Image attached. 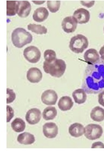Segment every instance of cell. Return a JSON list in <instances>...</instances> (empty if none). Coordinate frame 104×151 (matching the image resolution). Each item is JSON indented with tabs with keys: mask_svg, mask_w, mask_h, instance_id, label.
<instances>
[{
	"mask_svg": "<svg viewBox=\"0 0 104 151\" xmlns=\"http://www.w3.org/2000/svg\"><path fill=\"white\" fill-rule=\"evenodd\" d=\"M73 102L69 96H63L59 100L58 106L61 111H65L69 110L73 107Z\"/></svg>",
	"mask_w": 104,
	"mask_h": 151,
	"instance_id": "obj_17",
	"label": "cell"
},
{
	"mask_svg": "<svg viewBox=\"0 0 104 151\" xmlns=\"http://www.w3.org/2000/svg\"><path fill=\"white\" fill-rule=\"evenodd\" d=\"M44 58L46 62H52L56 59V52L52 50H47L44 52Z\"/></svg>",
	"mask_w": 104,
	"mask_h": 151,
	"instance_id": "obj_26",
	"label": "cell"
},
{
	"mask_svg": "<svg viewBox=\"0 0 104 151\" xmlns=\"http://www.w3.org/2000/svg\"><path fill=\"white\" fill-rule=\"evenodd\" d=\"M28 29L37 35H45L47 33V29L41 24H28Z\"/></svg>",
	"mask_w": 104,
	"mask_h": 151,
	"instance_id": "obj_23",
	"label": "cell"
},
{
	"mask_svg": "<svg viewBox=\"0 0 104 151\" xmlns=\"http://www.w3.org/2000/svg\"><path fill=\"white\" fill-rule=\"evenodd\" d=\"M103 133L102 127L97 124H90L85 127V137L90 140H95L100 138Z\"/></svg>",
	"mask_w": 104,
	"mask_h": 151,
	"instance_id": "obj_5",
	"label": "cell"
},
{
	"mask_svg": "<svg viewBox=\"0 0 104 151\" xmlns=\"http://www.w3.org/2000/svg\"><path fill=\"white\" fill-rule=\"evenodd\" d=\"M78 22L73 17H67L63 19L62 22V28L67 33H73L76 30Z\"/></svg>",
	"mask_w": 104,
	"mask_h": 151,
	"instance_id": "obj_8",
	"label": "cell"
},
{
	"mask_svg": "<svg viewBox=\"0 0 104 151\" xmlns=\"http://www.w3.org/2000/svg\"><path fill=\"white\" fill-rule=\"evenodd\" d=\"M99 54L100 55L101 58L104 60V45L100 48V51H99Z\"/></svg>",
	"mask_w": 104,
	"mask_h": 151,
	"instance_id": "obj_32",
	"label": "cell"
},
{
	"mask_svg": "<svg viewBox=\"0 0 104 151\" xmlns=\"http://www.w3.org/2000/svg\"><path fill=\"white\" fill-rule=\"evenodd\" d=\"M45 72L54 77L60 78L64 74L66 69V63L62 59H56L52 62H43Z\"/></svg>",
	"mask_w": 104,
	"mask_h": 151,
	"instance_id": "obj_2",
	"label": "cell"
},
{
	"mask_svg": "<svg viewBox=\"0 0 104 151\" xmlns=\"http://www.w3.org/2000/svg\"><path fill=\"white\" fill-rule=\"evenodd\" d=\"M47 7L52 13H56L60 9L61 2L60 1H47Z\"/></svg>",
	"mask_w": 104,
	"mask_h": 151,
	"instance_id": "obj_25",
	"label": "cell"
},
{
	"mask_svg": "<svg viewBox=\"0 0 104 151\" xmlns=\"http://www.w3.org/2000/svg\"><path fill=\"white\" fill-rule=\"evenodd\" d=\"M57 115V110L54 106H49L46 108L43 111L42 116L45 120H51L55 119Z\"/></svg>",
	"mask_w": 104,
	"mask_h": 151,
	"instance_id": "obj_21",
	"label": "cell"
},
{
	"mask_svg": "<svg viewBox=\"0 0 104 151\" xmlns=\"http://www.w3.org/2000/svg\"><path fill=\"white\" fill-rule=\"evenodd\" d=\"M7 122H9L11 120V119L14 117V110L11 106H7Z\"/></svg>",
	"mask_w": 104,
	"mask_h": 151,
	"instance_id": "obj_28",
	"label": "cell"
},
{
	"mask_svg": "<svg viewBox=\"0 0 104 151\" xmlns=\"http://www.w3.org/2000/svg\"><path fill=\"white\" fill-rule=\"evenodd\" d=\"M25 117L28 124L31 125L37 124L41 118V111L37 108L31 109L26 113Z\"/></svg>",
	"mask_w": 104,
	"mask_h": 151,
	"instance_id": "obj_9",
	"label": "cell"
},
{
	"mask_svg": "<svg viewBox=\"0 0 104 151\" xmlns=\"http://www.w3.org/2000/svg\"><path fill=\"white\" fill-rule=\"evenodd\" d=\"M48 11L46 8L40 7L35 10L33 17L35 21L41 22L46 20L48 17Z\"/></svg>",
	"mask_w": 104,
	"mask_h": 151,
	"instance_id": "obj_15",
	"label": "cell"
},
{
	"mask_svg": "<svg viewBox=\"0 0 104 151\" xmlns=\"http://www.w3.org/2000/svg\"><path fill=\"white\" fill-rule=\"evenodd\" d=\"M11 126L13 131L17 133L22 132L24 131L26 128V124L24 121L21 118H16L12 122L11 124Z\"/></svg>",
	"mask_w": 104,
	"mask_h": 151,
	"instance_id": "obj_22",
	"label": "cell"
},
{
	"mask_svg": "<svg viewBox=\"0 0 104 151\" xmlns=\"http://www.w3.org/2000/svg\"><path fill=\"white\" fill-rule=\"evenodd\" d=\"M58 99L57 93L53 90H47L42 93L41 95L42 102L46 105H55Z\"/></svg>",
	"mask_w": 104,
	"mask_h": 151,
	"instance_id": "obj_7",
	"label": "cell"
},
{
	"mask_svg": "<svg viewBox=\"0 0 104 151\" xmlns=\"http://www.w3.org/2000/svg\"><path fill=\"white\" fill-rule=\"evenodd\" d=\"M17 14L20 17H27L31 11V4L28 1H18Z\"/></svg>",
	"mask_w": 104,
	"mask_h": 151,
	"instance_id": "obj_10",
	"label": "cell"
},
{
	"mask_svg": "<svg viewBox=\"0 0 104 151\" xmlns=\"http://www.w3.org/2000/svg\"><path fill=\"white\" fill-rule=\"evenodd\" d=\"M90 118L96 122H101L104 120V109L100 106L94 107L90 114Z\"/></svg>",
	"mask_w": 104,
	"mask_h": 151,
	"instance_id": "obj_19",
	"label": "cell"
},
{
	"mask_svg": "<svg viewBox=\"0 0 104 151\" xmlns=\"http://www.w3.org/2000/svg\"><path fill=\"white\" fill-rule=\"evenodd\" d=\"M85 128L83 125L79 123H74L69 127L68 132L70 135L73 137H78L84 134Z\"/></svg>",
	"mask_w": 104,
	"mask_h": 151,
	"instance_id": "obj_16",
	"label": "cell"
},
{
	"mask_svg": "<svg viewBox=\"0 0 104 151\" xmlns=\"http://www.w3.org/2000/svg\"><path fill=\"white\" fill-rule=\"evenodd\" d=\"M98 102L102 106H104V91L99 93L98 95Z\"/></svg>",
	"mask_w": 104,
	"mask_h": 151,
	"instance_id": "obj_30",
	"label": "cell"
},
{
	"mask_svg": "<svg viewBox=\"0 0 104 151\" xmlns=\"http://www.w3.org/2000/svg\"><path fill=\"white\" fill-rule=\"evenodd\" d=\"M16 98V94L14 91L9 88L7 89V103H12Z\"/></svg>",
	"mask_w": 104,
	"mask_h": 151,
	"instance_id": "obj_27",
	"label": "cell"
},
{
	"mask_svg": "<svg viewBox=\"0 0 104 151\" xmlns=\"http://www.w3.org/2000/svg\"><path fill=\"white\" fill-rule=\"evenodd\" d=\"M73 17L76 19L78 24H84L90 20V13L84 8H79L74 12Z\"/></svg>",
	"mask_w": 104,
	"mask_h": 151,
	"instance_id": "obj_11",
	"label": "cell"
},
{
	"mask_svg": "<svg viewBox=\"0 0 104 151\" xmlns=\"http://www.w3.org/2000/svg\"><path fill=\"white\" fill-rule=\"evenodd\" d=\"M80 3L85 7L90 8L93 6L95 4V1H81Z\"/></svg>",
	"mask_w": 104,
	"mask_h": 151,
	"instance_id": "obj_29",
	"label": "cell"
},
{
	"mask_svg": "<svg viewBox=\"0 0 104 151\" xmlns=\"http://www.w3.org/2000/svg\"></svg>",
	"mask_w": 104,
	"mask_h": 151,
	"instance_id": "obj_34",
	"label": "cell"
},
{
	"mask_svg": "<svg viewBox=\"0 0 104 151\" xmlns=\"http://www.w3.org/2000/svg\"><path fill=\"white\" fill-rule=\"evenodd\" d=\"M43 133L46 137L53 139L58 134V128L54 122L46 123L43 126Z\"/></svg>",
	"mask_w": 104,
	"mask_h": 151,
	"instance_id": "obj_12",
	"label": "cell"
},
{
	"mask_svg": "<svg viewBox=\"0 0 104 151\" xmlns=\"http://www.w3.org/2000/svg\"><path fill=\"white\" fill-rule=\"evenodd\" d=\"M83 58L89 65L95 64L100 61V56L97 51L94 48H90L85 52Z\"/></svg>",
	"mask_w": 104,
	"mask_h": 151,
	"instance_id": "obj_13",
	"label": "cell"
},
{
	"mask_svg": "<svg viewBox=\"0 0 104 151\" xmlns=\"http://www.w3.org/2000/svg\"><path fill=\"white\" fill-rule=\"evenodd\" d=\"M27 78L30 82L38 83L42 78V73L41 70L36 68H31L28 70L27 73Z\"/></svg>",
	"mask_w": 104,
	"mask_h": 151,
	"instance_id": "obj_14",
	"label": "cell"
},
{
	"mask_svg": "<svg viewBox=\"0 0 104 151\" xmlns=\"http://www.w3.org/2000/svg\"><path fill=\"white\" fill-rule=\"evenodd\" d=\"M92 148H104V144L101 142H94L92 144Z\"/></svg>",
	"mask_w": 104,
	"mask_h": 151,
	"instance_id": "obj_31",
	"label": "cell"
},
{
	"mask_svg": "<svg viewBox=\"0 0 104 151\" xmlns=\"http://www.w3.org/2000/svg\"><path fill=\"white\" fill-rule=\"evenodd\" d=\"M24 55L28 62L34 64L40 60L41 53L38 47L34 46H31L24 49Z\"/></svg>",
	"mask_w": 104,
	"mask_h": 151,
	"instance_id": "obj_6",
	"label": "cell"
},
{
	"mask_svg": "<svg viewBox=\"0 0 104 151\" xmlns=\"http://www.w3.org/2000/svg\"><path fill=\"white\" fill-rule=\"evenodd\" d=\"M11 40L13 45L17 48H22L30 44L33 40L32 35L23 28L14 29L11 35Z\"/></svg>",
	"mask_w": 104,
	"mask_h": 151,
	"instance_id": "obj_3",
	"label": "cell"
},
{
	"mask_svg": "<svg viewBox=\"0 0 104 151\" xmlns=\"http://www.w3.org/2000/svg\"><path fill=\"white\" fill-rule=\"evenodd\" d=\"M82 88L88 94H97L104 90V62L87 66Z\"/></svg>",
	"mask_w": 104,
	"mask_h": 151,
	"instance_id": "obj_1",
	"label": "cell"
},
{
	"mask_svg": "<svg viewBox=\"0 0 104 151\" xmlns=\"http://www.w3.org/2000/svg\"><path fill=\"white\" fill-rule=\"evenodd\" d=\"M72 96L75 102L79 104H83L86 101V93L83 89L76 90L72 93Z\"/></svg>",
	"mask_w": 104,
	"mask_h": 151,
	"instance_id": "obj_20",
	"label": "cell"
},
{
	"mask_svg": "<svg viewBox=\"0 0 104 151\" xmlns=\"http://www.w3.org/2000/svg\"><path fill=\"white\" fill-rule=\"evenodd\" d=\"M17 140L21 144L28 145L33 144L35 141V139L33 134L27 132H24L19 135Z\"/></svg>",
	"mask_w": 104,
	"mask_h": 151,
	"instance_id": "obj_18",
	"label": "cell"
},
{
	"mask_svg": "<svg viewBox=\"0 0 104 151\" xmlns=\"http://www.w3.org/2000/svg\"><path fill=\"white\" fill-rule=\"evenodd\" d=\"M18 1H7V15L8 16H14L17 14Z\"/></svg>",
	"mask_w": 104,
	"mask_h": 151,
	"instance_id": "obj_24",
	"label": "cell"
},
{
	"mask_svg": "<svg viewBox=\"0 0 104 151\" xmlns=\"http://www.w3.org/2000/svg\"><path fill=\"white\" fill-rule=\"evenodd\" d=\"M88 46L87 38L82 35H78L71 38L69 47L76 53H81Z\"/></svg>",
	"mask_w": 104,
	"mask_h": 151,
	"instance_id": "obj_4",
	"label": "cell"
},
{
	"mask_svg": "<svg viewBox=\"0 0 104 151\" xmlns=\"http://www.w3.org/2000/svg\"><path fill=\"white\" fill-rule=\"evenodd\" d=\"M32 2H33V3L35 4H44L45 2V1H33Z\"/></svg>",
	"mask_w": 104,
	"mask_h": 151,
	"instance_id": "obj_33",
	"label": "cell"
}]
</instances>
